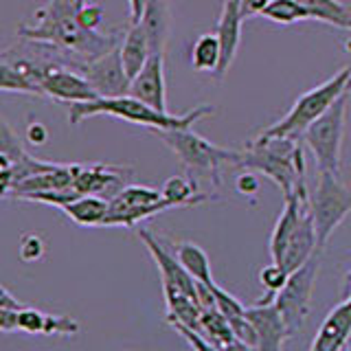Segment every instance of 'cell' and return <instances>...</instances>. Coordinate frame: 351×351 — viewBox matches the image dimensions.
Masks as SVG:
<instances>
[{"label":"cell","instance_id":"d6a6232c","mask_svg":"<svg viewBox=\"0 0 351 351\" xmlns=\"http://www.w3.org/2000/svg\"><path fill=\"white\" fill-rule=\"evenodd\" d=\"M171 327L186 340V343L191 345L193 351H224V349H219L215 343H211V340H208L204 334H200L193 327H186V325H180V323H173Z\"/></svg>","mask_w":351,"mask_h":351},{"label":"cell","instance_id":"60d3db41","mask_svg":"<svg viewBox=\"0 0 351 351\" xmlns=\"http://www.w3.org/2000/svg\"><path fill=\"white\" fill-rule=\"evenodd\" d=\"M224 351H259L257 347H252V345H246V343H241V340H233L228 347H224Z\"/></svg>","mask_w":351,"mask_h":351},{"label":"cell","instance_id":"9a60e30c","mask_svg":"<svg viewBox=\"0 0 351 351\" xmlns=\"http://www.w3.org/2000/svg\"><path fill=\"white\" fill-rule=\"evenodd\" d=\"M138 237L143 239V244H145V248L149 250L152 259L156 261V266L160 270V281L176 285V288L184 290L186 294H191L197 301V281L191 277L189 272H186V268L180 263V259L176 255H171V252L165 248L160 241L149 233V230L141 228Z\"/></svg>","mask_w":351,"mask_h":351},{"label":"cell","instance_id":"b9f144b4","mask_svg":"<svg viewBox=\"0 0 351 351\" xmlns=\"http://www.w3.org/2000/svg\"><path fill=\"white\" fill-rule=\"evenodd\" d=\"M347 93H351V77H349V84H347Z\"/></svg>","mask_w":351,"mask_h":351},{"label":"cell","instance_id":"f1b7e54d","mask_svg":"<svg viewBox=\"0 0 351 351\" xmlns=\"http://www.w3.org/2000/svg\"><path fill=\"white\" fill-rule=\"evenodd\" d=\"M261 16L272 22H279V25H294V22L312 20L310 11L299 0H270L268 7L261 11Z\"/></svg>","mask_w":351,"mask_h":351},{"label":"cell","instance_id":"4dcf8cb0","mask_svg":"<svg viewBox=\"0 0 351 351\" xmlns=\"http://www.w3.org/2000/svg\"><path fill=\"white\" fill-rule=\"evenodd\" d=\"M47 321H49V314L36 310V307H22V310L18 312V329L20 332L44 336V332H47Z\"/></svg>","mask_w":351,"mask_h":351},{"label":"cell","instance_id":"6da1fadb","mask_svg":"<svg viewBox=\"0 0 351 351\" xmlns=\"http://www.w3.org/2000/svg\"><path fill=\"white\" fill-rule=\"evenodd\" d=\"M86 0H49L40 7L33 20L18 27V36L29 42L69 51L86 62L117 49L112 36H101L97 29H86L80 20V9Z\"/></svg>","mask_w":351,"mask_h":351},{"label":"cell","instance_id":"3957f363","mask_svg":"<svg viewBox=\"0 0 351 351\" xmlns=\"http://www.w3.org/2000/svg\"><path fill=\"white\" fill-rule=\"evenodd\" d=\"M237 167L268 176L281 189L283 197H290L305 186V160L299 138H255L244 152H239Z\"/></svg>","mask_w":351,"mask_h":351},{"label":"cell","instance_id":"603a6c76","mask_svg":"<svg viewBox=\"0 0 351 351\" xmlns=\"http://www.w3.org/2000/svg\"><path fill=\"white\" fill-rule=\"evenodd\" d=\"M62 211L80 226H104L110 211V200L99 195H80L71 204L62 206Z\"/></svg>","mask_w":351,"mask_h":351},{"label":"cell","instance_id":"8fae6325","mask_svg":"<svg viewBox=\"0 0 351 351\" xmlns=\"http://www.w3.org/2000/svg\"><path fill=\"white\" fill-rule=\"evenodd\" d=\"M82 75L88 82L93 84V88L99 93V97H123L130 95L132 80L121 60V49H112L110 53L101 55L93 62L82 64Z\"/></svg>","mask_w":351,"mask_h":351},{"label":"cell","instance_id":"5bb4252c","mask_svg":"<svg viewBox=\"0 0 351 351\" xmlns=\"http://www.w3.org/2000/svg\"><path fill=\"white\" fill-rule=\"evenodd\" d=\"M130 95L141 99L156 110L167 112V86H165V55L152 53L147 64L143 66L141 73L132 80Z\"/></svg>","mask_w":351,"mask_h":351},{"label":"cell","instance_id":"f35d334b","mask_svg":"<svg viewBox=\"0 0 351 351\" xmlns=\"http://www.w3.org/2000/svg\"><path fill=\"white\" fill-rule=\"evenodd\" d=\"M128 3H130V22L132 25H134V22H141L147 0H128Z\"/></svg>","mask_w":351,"mask_h":351},{"label":"cell","instance_id":"1f68e13d","mask_svg":"<svg viewBox=\"0 0 351 351\" xmlns=\"http://www.w3.org/2000/svg\"><path fill=\"white\" fill-rule=\"evenodd\" d=\"M213 294H215V305L217 310L226 316V321H235V318H241L246 316V307L239 303V299H235L233 294H228L226 290H222L219 285L215 283L213 285Z\"/></svg>","mask_w":351,"mask_h":351},{"label":"cell","instance_id":"44dd1931","mask_svg":"<svg viewBox=\"0 0 351 351\" xmlns=\"http://www.w3.org/2000/svg\"><path fill=\"white\" fill-rule=\"evenodd\" d=\"M119 49H121V60H123V66L130 75V80H134V77L141 73L143 66L147 64L149 55L154 53L149 38H147V31L141 22H134V25L128 29L123 42L119 44Z\"/></svg>","mask_w":351,"mask_h":351},{"label":"cell","instance_id":"ab89813d","mask_svg":"<svg viewBox=\"0 0 351 351\" xmlns=\"http://www.w3.org/2000/svg\"><path fill=\"white\" fill-rule=\"evenodd\" d=\"M0 307L3 310H20V303H18V299H14V296L9 294V290L7 288H3L0 290Z\"/></svg>","mask_w":351,"mask_h":351},{"label":"cell","instance_id":"7c38bea8","mask_svg":"<svg viewBox=\"0 0 351 351\" xmlns=\"http://www.w3.org/2000/svg\"><path fill=\"white\" fill-rule=\"evenodd\" d=\"M128 173L130 171L112 167V165H75L73 189L82 195H99L112 200L123 186H128Z\"/></svg>","mask_w":351,"mask_h":351},{"label":"cell","instance_id":"d6986e66","mask_svg":"<svg viewBox=\"0 0 351 351\" xmlns=\"http://www.w3.org/2000/svg\"><path fill=\"white\" fill-rule=\"evenodd\" d=\"M73 182H75V165H58L55 169L31 176V178L18 182L14 189L7 193V197L11 195V197H16V200H22V197L29 195V193L73 189Z\"/></svg>","mask_w":351,"mask_h":351},{"label":"cell","instance_id":"ffe728a7","mask_svg":"<svg viewBox=\"0 0 351 351\" xmlns=\"http://www.w3.org/2000/svg\"><path fill=\"white\" fill-rule=\"evenodd\" d=\"M162 294H165V305H167V323L169 325L180 323L200 332V316H202L200 303L191 294H186L184 290L165 281H162Z\"/></svg>","mask_w":351,"mask_h":351},{"label":"cell","instance_id":"ba28073f","mask_svg":"<svg viewBox=\"0 0 351 351\" xmlns=\"http://www.w3.org/2000/svg\"><path fill=\"white\" fill-rule=\"evenodd\" d=\"M321 252L323 250H318L299 270L290 272L288 281L274 296V305H277L285 325H288L290 336L299 334L307 323V316H310L314 283L318 277V270H321Z\"/></svg>","mask_w":351,"mask_h":351},{"label":"cell","instance_id":"e575fe53","mask_svg":"<svg viewBox=\"0 0 351 351\" xmlns=\"http://www.w3.org/2000/svg\"><path fill=\"white\" fill-rule=\"evenodd\" d=\"M44 252V244L38 235H25L22 237V244H20V257L25 261H36L42 257Z\"/></svg>","mask_w":351,"mask_h":351},{"label":"cell","instance_id":"836d02e7","mask_svg":"<svg viewBox=\"0 0 351 351\" xmlns=\"http://www.w3.org/2000/svg\"><path fill=\"white\" fill-rule=\"evenodd\" d=\"M75 336L80 334V323L73 321L71 316H58V314H49L47 321V332L44 336Z\"/></svg>","mask_w":351,"mask_h":351},{"label":"cell","instance_id":"e0dca14e","mask_svg":"<svg viewBox=\"0 0 351 351\" xmlns=\"http://www.w3.org/2000/svg\"><path fill=\"white\" fill-rule=\"evenodd\" d=\"M351 334V296L325 316L310 351H343Z\"/></svg>","mask_w":351,"mask_h":351},{"label":"cell","instance_id":"7bdbcfd3","mask_svg":"<svg viewBox=\"0 0 351 351\" xmlns=\"http://www.w3.org/2000/svg\"><path fill=\"white\" fill-rule=\"evenodd\" d=\"M347 349H351V334H349V340H347Z\"/></svg>","mask_w":351,"mask_h":351},{"label":"cell","instance_id":"ee69618b","mask_svg":"<svg viewBox=\"0 0 351 351\" xmlns=\"http://www.w3.org/2000/svg\"><path fill=\"white\" fill-rule=\"evenodd\" d=\"M349 285H351V274H349ZM349 296H351V294H349Z\"/></svg>","mask_w":351,"mask_h":351},{"label":"cell","instance_id":"277c9868","mask_svg":"<svg viewBox=\"0 0 351 351\" xmlns=\"http://www.w3.org/2000/svg\"><path fill=\"white\" fill-rule=\"evenodd\" d=\"M156 136L180 158L186 173H189V178H193L197 184L206 182L211 186H219L222 184L224 165L237 167V162H239L237 149L217 147L211 141H206L200 134L191 132V128L156 130Z\"/></svg>","mask_w":351,"mask_h":351},{"label":"cell","instance_id":"f6af8a7d","mask_svg":"<svg viewBox=\"0 0 351 351\" xmlns=\"http://www.w3.org/2000/svg\"><path fill=\"white\" fill-rule=\"evenodd\" d=\"M343 351H351V349H347V347H345V349H343Z\"/></svg>","mask_w":351,"mask_h":351},{"label":"cell","instance_id":"5b68a950","mask_svg":"<svg viewBox=\"0 0 351 351\" xmlns=\"http://www.w3.org/2000/svg\"><path fill=\"white\" fill-rule=\"evenodd\" d=\"M351 77V66L349 69L338 71L334 77H329L327 82L321 86L312 88L305 95H301L290 108V112L283 119H279L277 123L270 125L266 132H261L257 141H270V138H301L305 134V130L310 128L318 117H323L329 106H332L340 95L347 93V84Z\"/></svg>","mask_w":351,"mask_h":351},{"label":"cell","instance_id":"4fadbf2b","mask_svg":"<svg viewBox=\"0 0 351 351\" xmlns=\"http://www.w3.org/2000/svg\"><path fill=\"white\" fill-rule=\"evenodd\" d=\"M246 316L257 332V349L259 351H281L283 343L290 338L288 325H285L281 312L272 303H257L246 307Z\"/></svg>","mask_w":351,"mask_h":351},{"label":"cell","instance_id":"7a4b0ae2","mask_svg":"<svg viewBox=\"0 0 351 351\" xmlns=\"http://www.w3.org/2000/svg\"><path fill=\"white\" fill-rule=\"evenodd\" d=\"M211 112H213L211 106H197V108L189 110L186 114H169V112H162V110H156L147 104H143L136 97L123 95V97H99L95 101L73 104L69 121H71V125H80L84 119L106 114V117L128 121V123H134V125L152 128L156 132V130L191 128L195 121H200L202 117L211 114Z\"/></svg>","mask_w":351,"mask_h":351},{"label":"cell","instance_id":"52a82bcc","mask_svg":"<svg viewBox=\"0 0 351 351\" xmlns=\"http://www.w3.org/2000/svg\"><path fill=\"white\" fill-rule=\"evenodd\" d=\"M310 208L316 226L318 248H325L334 230L351 213V189L340 180V176L318 171L316 186L310 195Z\"/></svg>","mask_w":351,"mask_h":351},{"label":"cell","instance_id":"8992f818","mask_svg":"<svg viewBox=\"0 0 351 351\" xmlns=\"http://www.w3.org/2000/svg\"><path fill=\"white\" fill-rule=\"evenodd\" d=\"M347 99H349V93L340 95L336 101L329 106L327 112L323 117H318L303 134V141L312 152L318 171H329V173L340 176V154H343V138H345Z\"/></svg>","mask_w":351,"mask_h":351},{"label":"cell","instance_id":"f546056e","mask_svg":"<svg viewBox=\"0 0 351 351\" xmlns=\"http://www.w3.org/2000/svg\"><path fill=\"white\" fill-rule=\"evenodd\" d=\"M288 277H290V272L285 270L283 266H279V263H270V266H266V268H261V272H259V281H261V285L263 288L268 290V296L263 301H259V303H272L274 301V296H277V292L283 288L285 285V281H288Z\"/></svg>","mask_w":351,"mask_h":351},{"label":"cell","instance_id":"30bf717a","mask_svg":"<svg viewBox=\"0 0 351 351\" xmlns=\"http://www.w3.org/2000/svg\"><path fill=\"white\" fill-rule=\"evenodd\" d=\"M40 84H42L44 97H53L55 101L84 104V101H95V99H99V93L82 73L71 71L60 64L44 62Z\"/></svg>","mask_w":351,"mask_h":351},{"label":"cell","instance_id":"cb8c5ba5","mask_svg":"<svg viewBox=\"0 0 351 351\" xmlns=\"http://www.w3.org/2000/svg\"><path fill=\"white\" fill-rule=\"evenodd\" d=\"M299 3L310 11L312 20L351 31V7L340 3V0H299Z\"/></svg>","mask_w":351,"mask_h":351},{"label":"cell","instance_id":"2e32d148","mask_svg":"<svg viewBox=\"0 0 351 351\" xmlns=\"http://www.w3.org/2000/svg\"><path fill=\"white\" fill-rule=\"evenodd\" d=\"M241 22H244V16L239 11V0H224L222 14H219L217 20V31H215L219 47H222V60H219V69L215 71L217 80H222L237 55L239 40H241Z\"/></svg>","mask_w":351,"mask_h":351},{"label":"cell","instance_id":"7402d4cb","mask_svg":"<svg viewBox=\"0 0 351 351\" xmlns=\"http://www.w3.org/2000/svg\"><path fill=\"white\" fill-rule=\"evenodd\" d=\"M141 25L145 27L154 53H165V42L169 36V7L167 0H147Z\"/></svg>","mask_w":351,"mask_h":351},{"label":"cell","instance_id":"8d00e7d4","mask_svg":"<svg viewBox=\"0 0 351 351\" xmlns=\"http://www.w3.org/2000/svg\"><path fill=\"white\" fill-rule=\"evenodd\" d=\"M20 310H3V307H0V329H3V332L18 329V312Z\"/></svg>","mask_w":351,"mask_h":351},{"label":"cell","instance_id":"d590c367","mask_svg":"<svg viewBox=\"0 0 351 351\" xmlns=\"http://www.w3.org/2000/svg\"><path fill=\"white\" fill-rule=\"evenodd\" d=\"M80 20H82V25L86 29H97L104 22V9L86 0V3L82 5V9H80Z\"/></svg>","mask_w":351,"mask_h":351},{"label":"cell","instance_id":"4316f807","mask_svg":"<svg viewBox=\"0 0 351 351\" xmlns=\"http://www.w3.org/2000/svg\"><path fill=\"white\" fill-rule=\"evenodd\" d=\"M219 60H222V47H219L217 33H204L195 40L191 51V64L195 71L213 73L219 69Z\"/></svg>","mask_w":351,"mask_h":351},{"label":"cell","instance_id":"d4e9b609","mask_svg":"<svg viewBox=\"0 0 351 351\" xmlns=\"http://www.w3.org/2000/svg\"><path fill=\"white\" fill-rule=\"evenodd\" d=\"M160 193L171 206H191V204H200L211 197L208 193L200 191V184H197L193 178H184V176H173V178H169L162 184Z\"/></svg>","mask_w":351,"mask_h":351},{"label":"cell","instance_id":"83f0119b","mask_svg":"<svg viewBox=\"0 0 351 351\" xmlns=\"http://www.w3.org/2000/svg\"><path fill=\"white\" fill-rule=\"evenodd\" d=\"M200 334H204L211 343H215L219 349L228 347L233 340L237 338L233 327L226 321V316L213 307V310H202V316H200Z\"/></svg>","mask_w":351,"mask_h":351},{"label":"cell","instance_id":"484cf974","mask_svg":"<svg viewBox=\"0 0 351 351\" xmlns=\"http://www.w3.org/2000/svg\"><path fill=\"white\" fill-rule=\"evenodd\" d=\"M176 257L180 259V263L195 281H202L208 285L215 283L213 274H211V261H208V255L197 244H193V241H180V244L176 246Z\"/></svg>","mask_w":351,"mask_h":351},{"label":"cell","instance_id":"ac0fdd59","mask_svg":"<svg viewBox=\"0 0 351 351\" xmlns=\"http://www.w3.org/2000/svg\"><path fill=\"white\" fill-rule=\"evenodd\" d=\"M3 77H0V88L5 93H20V95H36L44 97L40 77L44 62H31V60H16V62H3Z\"/></svg>","mask_w":351,"mask_h":351},{"label":"cell","instance_id":"74e56055","mask_svg":"<svg viewBox=\"0 0 351 351\" xmlns=\"http://www.w3.org/2000/svg\"><path fill=\"white\" fill-rule=\"evenodd\" d=\"M259 189V182L252 173H244L237 178V191L239 193H257Z\"/></svg>","mask_w":351,"mask_h":351},{"label":"cell","instance_id":"9c48e42d","mask_svg":"<svg viewBox=\"0 0 351 351\" xmlns=\"http://www.w3.org/2000/svg\"><path fill=\"white\" fill-rule=\"evenodd\" d=\"M167 208L173 206L165 200L158 189H152L145 184H128L110 200V211L104 226L132 228L143 219L167 211Z\"/></svg>","mask_w":351,"mask_h":351}]
</instances>
